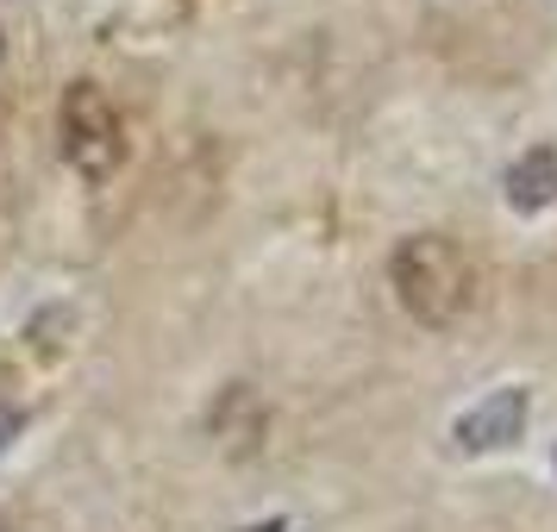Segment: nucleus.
<instances>
[{
	"mask_svg": "<svg viewBox=\"0 0 557 532\" xmlns=\"http://www.w3.org/2000/svg\"><path fill=\"white\" fill-rule=\"evenodd\" d=\"M388 282L395 301L420 320V326H457L476 307V263L457 251L445 232H413L388 257Z\"/></svg>",
	"mask_w": 557,
	"mask_h": 532,
	"instance_id": "nucleus-1",
	"label": "nucleus"
},
{
	"mask_svg": "<svg viewBox=\"0 0 557 532\" xmlns=\"http://www.w3.org/2000/svg\"><path fill=\"white\" fill-rule=\"evenodd\" d=\"M57 145H63V163L88 182L113 176V170L126 163V120H120V107L107 101L101 82H70V88H63Z\"/></svg>",
	"mask_w": 557,
	"mask_h": 532,
	"instance_id": "nucleus-2",
	"label": "nucleus"
},
{
	"mask_svg": "<svg viewBox=\"0 0 557 532\" xmlns=\"http://www.w3.org/2000/svg\"><path fill=\"white\" fill-rule=\"evenodd\" d=\"M527 388H495V395H482L476 407H463L457 413V451H502V445H513L520 432H527Z\"/></svg>",
	"mask_w": 557,
	"mask_h": 532,
	"instance_id": "nucleus-3",
	"label": "nucleus"
},
{
	"mask_svg": "<svg viewBox=\"0 0 557 532\" xmlns=\"http://www.w3.org/2000/svg\"><path fill=\"white\" fill-rule=\"evenodd\" d=\"M502 195L513 213H545L557 201V151L552 145H532V151L513 157L502 176Z\"/></svg>",
	"mask_w": 557,
	"mask_h": 532,
	"instance_id": "nucleus-4",
	"label": "nucleus"
},
{
	"mask_svg": "<svg viewBox=\"0 0 557 532\" xmlns=\"http://www.w3.org/2000/svg\"><path fill=\"white\" fill-rule=\"evenodd\" d=\"M207 426L220 432V438H232V445H257L263 438V407L251 401V388H226L220 407L207 413Z\"/></svg>",
	"mask_w": 557,
	"mask_h": 532,
	"instance_id": "nucleus-5",
	"label": "nucleus"
},
{
	"mask_svg": "<svg viewBox=\"0 0 557 532\" xmlns=\"http://www.w3.org/2000/svg\"><path fill=\"white\" fill-rule=\"evenodd\" d=\"M7 432H20V407H0V451H7V445H13V438H7Z\"/></svg>",
	"mask_w": 557,
	"mask_h": 532,
	"instance_id": "nucleus-6",
	"label": "nucleus"
},
{
	"mask_svg": "<svg viewBox=\"0 0 557 532\" xmlns=\"http://www.w3.org/2000/svg\"><path fill=\"white\" fill-rule=\"evenodd\" d=\"M251 532H282V520H270V527H251Z\"/></svg>",
	"mask_w": 557,
	"mask_h": 532,
	"instance_id": "nucleus-7",
	"label": "nucleus"
},
{
	"mask_svg": "<svg viewBox=\"0 0 557 532\" xmlns=\"http://www.w3.org/2000/svg\"><path fill=\"white\" fill-rule=\"evenodd\" d=\"M0 57H7V26H0Z\"/></svg>",
	"mask_w": 557,
	"mask_h": 532,
	"instance_id": "nucleus-8",
	"label": "nucleus"
},
{
	"mask_svg": "<svg viewBox=\"0 0 557 532\" xmlns=\"http://www.w3.org/2000/svg\"><path fill=\"white\" fill-rule=\"evenodd\" d=\"M0 532H13V527H7V514H0Z\"/></svg>",
	"mask_w": 557,
	"mask_h": 532,
	"instance_id": "nucleus-9",
	"label": "nucleus"
}]
</instances>
